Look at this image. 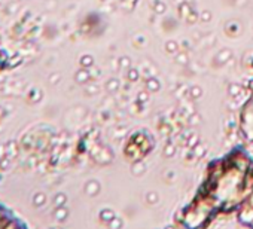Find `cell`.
<instances>
[{"label": "cell", "mask_w": 253, "mask_h": 229, "mask_svg": "<svg viewBox=\"0 0 253 229\" xmlns=\"http://www.w3.org/2000/svg\"><path fill=\"white\" fill-rule=\"evenodd\" d=\"M0 229H27V226L11 208L0 204Z\"/></svg>", "instance_id": "6da1fadb"}]
</instances>
